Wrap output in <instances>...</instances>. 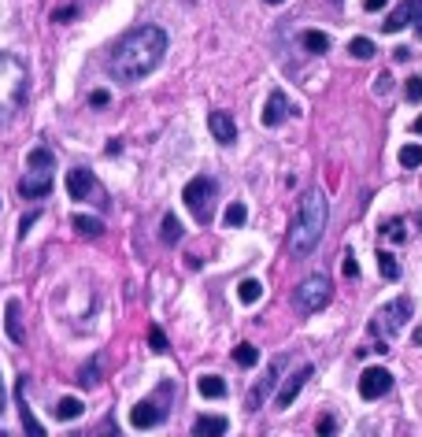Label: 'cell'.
<instances>
[{
    "label": "cell",
    "instance_id": "cell-29",
    "mask_svg": "<svg viewBox=\"0 0 422 437\" xmlns=\"http://www.w3.org/2000/svg\"><path fill=\"white\" fill-rule=\"evenodd\" d=\"M400 163H404V167H422V145H404V149H400Z\"/></svg>",
    "mask_w": 422,
    "mask_h": 437
},
{
    "label": "cell",
    "instance_id": "cell-45",
    "mask_svg": "<svg viewBox=\"0 0 422 437\" xmlns=\"http://www.w3.org/2000/svg\"><path fill=\"white\" fill-rule=\"evenodd\" d=\"M267 4H286V0H267Z\"/></svg>",
    "mask_w": 422,
    "mask_h": 437
},
{
    "label": "cell",
    "instance_id": "cell-18",
    "mask_svg": "<svg viewBox=\"0 0 422 437\" xmlns=\"http://www.w3.org/2000/svg\"><path fill=\"white\" fill-rule=\"evenodd\" d=\"M26 167L30 171H52L56 167V156H52V149L38 145V149H30V156H26Z\"/></svg>",
    "mask_w": 422,
    "mask_h": 437
},
{
    "label": "cell",
    "instance_id": "cell-26",
    "mask_svg": "<svg viewBox=\"0 0 422 437\" xmlns=\"http://www.w3.org/2000/svg\"><path fill=\"white\" fill-rule=\"evenodd\" d=\"M378 271H382L385 282H397V278H400V263L393 260L389 252H378Z\"/></svg>",
    "mask_w": 422,
    "mask_h": 437
},
{
    "label": "cell",
    "instance_id": "cell-13",
    "mask_svg": "<svg viewBox=\"0 0 422 437\" xmlns=\"http://www.w3.org/2000/svg\"><path fill=\"white\" fill-rule=\"evenodd\" d=\"M19 193L23 200H38L45 193H52V171H26L19 178Z\"/></svg>",
    "mask_w": 422,
    "mask_h": 437
},
{
    "label": "cell",
    "instance_id": "cell-43",
    "mask_svg": "<svg viewBox=\"0 0 422 437\" xmlns=\"http://www.w3.org/2000/svg\"><path fill=\"white\" fill-rule=\"evenodd\" d=\"M415 134H422V115H419V119H415Z\"/></svg>",
    "mask_w": 422,
    "mask_h": 437
},
{
    "label": "cell",
    "instance_id": "cell-38",
    "mask_svg": "<svg viewBox=\"0 0 422 437\" xmlns=\"http://www.w3.org/2000/svg\"><path fill=\"white\" fill-rule=\"evenodd\" d=\"M108 100H112V97H108L104 89H97V93H89V104H93V108H104Z\"/></svg>",
    "mask_w": 422,
    "mask_h": 437
},
{
    "label": "cell",
    "instance_id": "cell-21",
    "mask_svg": "<svg viewBox=\"0 0 422 437\" xmlns=\"http://www.w3.org/2000/svg\"><path fill=\"white\" fill-rule=\"evenodd\" d=\"M75 230L82 238H100V234H104V223H100L97 215H75Z\"/></svg>",
    "mask_w": 422,
    "mask_h": 437
},
{
    "label": "cell",
    "instance_id": "cell-6",
    "mask_svg": "<svg viewBox=\"0 0 422 437\" xmlns=\"http://www.w3.org/2000/svg\"><path fill=\"white\" fill-rule=\"evenodd\" d=\"M408 319H411V297H397V300H389L385 308L374 312L371 334H378V338H397Z\"/></svg>",
    "mask_w": 422,
    "mask_h": 437
},
{
    "label": "cell",
    "instance_id": "cell-23",
    "mask_svg": "<svg viewBox=\"0 0 422 437\" xmlns=\"http://www.w3.org/2000/svg\"><path fill=\"white\" fill-rule=\"evenodd\" d=\"M160 238H163V245H178V241H182V223H178V215H163Z\"/></svg>",
    "mask_w": 422,
    "mask_h": 437
},
{
    "label": "cell",
    "instance_id": "cell-39",
    "mask_svg": "<svg viewBox=\"0 0 422 437\" xmlns=\"http://www.w3.org/2000/svg\"><path fill=\"white\" fill-rule=\"evenodd\" d=\"M389 75H378V78H374V93H389Z\"/></svg>",
    "mask_w": 422,
    "mask_h": 437
},
{
    "label": "cell",
    "instance_id": "cell-35",
    "mask_svg": "<svg viewBox=\"0 0 422 437\" xmlns=\"http://www.w3.org/2000/svg\"><path fill=\"white\" fill-rule=\"evenodd\" d=\"M341 271H345V278H356V275H360V263H356L352 252H345V256H341Z\"/></svg>",
    "mask_w": 422,
    "mask_h": 437
},
{
    "label": "cell",
    "instance_id": "cell-44",
    "mask_svg": "<svg viewBox=\"0 0 422 437\" xmlns=\"http://www.w3.org/2000/svg\"><path fill=\"white\" fill-rule=\"evenodd\" d=\"M0 412H4V386H0Z\"/></svg>",
    "mask_w": 422,
    "mask_h": 437
},
{
    "label": "cell",
    "instance_id": "cell-3",
    "mask_svg": "<svg viewBox=\"0 0 422 437\" xmlns=\"http://www.w3.org/2000/svg\"><path fill=\"white\" fill-rule=\"evenodd\" d=\"M26 100V71L12 52H0V126L12 123Z\"/></svg>",
    "mask_w": 422,
    "mask_h": 437
},
{
    "label": "cell",
    "instance_id": "cell-22",
    "mask_svg": "<svg viewBox=\"0 0 422 437\" xmlns=\"http://www.w3.org/2000/svg\"><path fill=\"white\" fill-rule=\"evenodd\" d=\"M82 412H86V408H82L78 397H63L60 404H56V419H63V423H75Z\"/></svg>",
    "mask_w": 422,
    "mask_h": 437
},
{
    "label": "cell",
    "instance_id": "cell-16",
    "mask_svg": "<svg viewBox=\"0 0 422 437\" xmlns=\"http://www.w3.org/2000/svg\"><path fill=\"white\" fill-rule=\"evenodd\" d=\"M226 430H230V423H226L223 415H200L197 423H193V434H197V437H219Z\"/></svg>",
    "mask_w": 422,
    "mask_h": 437
},
{
    "label": "cell",
    "instance_id": "cell-30",
    "mask_svg": "<svg viewBox=\"0 0 422 437\" xmlns=\"http://www.w3.org/2000/svg\"><path fill=\"white\" fill-rule=\"evenodd\" d=\"M348 52H352L356 60H371V56H374V41H367V38H356L352 45H348Z\"/></svg>",
    "mask_w": 422,
    "mask_h": 437
},
{
    "label": "cell",
    "instance_id": "cell-8",
    "mask_svg": "<svg viewBox=\"0 0 422 437\" xmlns=\"http://www.w3.org/2000/svg\"><path fill=\"white\" fill-rule=\"evenodd\" d=\"M163 389H167V386H163ZM163 389L156 397H149V400H137V404L130 408V426H137V430H149V426H160L163 423V415H167V408H160Z\"/></svg>",
    "mask_w": 422,
    "mask_h": 437
},
{
    "label": "cell",
    "instance_id": "cell-34",
    "mask_svg": "<svg viewBox=\"0 0 422 437\" xmlns=\"http://www.w3.org/2000/svg\"><path fill=\"white\" fill-rule=\"evenodd\" d=\"M404 93H408V100H415V104H419V100H422V78H419V75H415V78H408Z\"/></svg>",
    "mask_w": 422,
    "mask_h": 437
},
{
    "label": "cell",
    "instance_id": "cell-25",
    "mask_svg": "<svg viewBox=\"0 0 422 437\" xmlns=\"http://www.w3.org/2000/svg\"><path fill=\"white\" fill-rule=\"evenodd\" d=\"M19 419H23V426H26V434H34V437H41L45 434V426L34 419V412H30V404L23 400V393H19Z\"/></svg>",
    "mask_w": 422,
    "mask_h": 437
},
{
    "label": "cell",
    "instance_id": "cell-37",
    "mask_svg": "<svg viewBox=\"0 0 422 437\" xmlns=\"http://www.w3.org/2000/svg\"><path fill=\"white\" fill-rule=\"evenodd\" d=\"M334 430H337L334 415H323V419H319V434H334Z\"/></svg>",
    "mask_w": 422,
    "mask_h": 437
},
{
    "label": "cell",
    "instance_id": "cell-2",
    "mask_svg": "<svg viewBox=\"0 0 422 437\" xmlns=\"http://www.w3.org/2000/svg\"><path fill=\"white\" fill-rule=\"evenodd\" d=\"M326 215H330L326 197L319 193V189L304 193L297 215H293V226H289V256L293 260H304L315 252V245L323 241V234H326Z\"/></svg>",
    "mask_w": 422,
    "mask_h": 437
},
{
    "label": "cell",
    "instance_id": "cell-10",
    "mask_svg": "<svg viewBox=\"0 0 422 437\" xmlns=\"http://www.w3.org/2000/svg\"><path fill=\"white\" fill-rule=\"evenodd\" d=\"M419 15H422V0H400V4L389 12V19L382 23V30H385V34H397V30H404L408 23H415Z\"/></svg>",
    "mask_w": 422,
    "mask_h": 437
},
{
    "label": "cell",
    "instance_id": "cell-41",
    "mask_svg": "<svg viewBox=\"0 0 422 437\" xmlns=\"http://www.w3.org/2000/svg\"><path fill=\"white\" fill-rule=\"evenodd\" d=\"M415 34H419V41H422V15L415 19Z\"/></svg>",
    "mask_w": 422,
    "mask_h": 437
},
{
    "label": "cell",
    "instance_id": "cell-42",
    "mask_svg": "<svg viewBox=\"0 0 422 437\" xmlns=\"http://www.w3.org/2000/svg\"><path fill=\"white\" fill-rule=\"evenodd\" d=\"M415 345H422V326H419V330H415Z\"/></svg>",
    "mask_w": 422,
    "mask_h": 437
},
{
    "label": "cell",
    "instance_id": "cell-15",
    "mask_svg": "<svg viewBox=\"0 0 422 437\" xmlns=\"http://www.w3.org/2000/svg\"><path fill=\"white\" fill-rule=\"evenodd\" d=\"M208 130H211V138H215L219 145H234L237 141V126H234V119L226 112H211L208 115Z\"/></svg>",
    "mask_w": 422,
    "mask_h": 437
},
{
    "label": "cell",
    "instance_id": "cell-1",
    "mask_svg": "<svg viewBox=\"0 0 422 437\" xmlns=\"http://www.w3.org/2000/svg\"><path fill=\"white\" fill-rule=\"evenodd\" d=\"M163 52H167V34L160 26H137L112 49V60H108L112 78L123 82V86H134V82H141L160 67Z\"/></svg>",
    "mask_w": 422,
    "mask_h": 437
},
{
    "label": "cell",
    "instance_id": "cell-4",
    "mask_svg": "<svg viewBox=\"0 0 422 437\" xmlns=\"http://www.w3.org/2000/svg\"><path fill=\"white\" fill-rule=\"evenodd\" d=\"M215 197H219V182L211 175H197L186 182V189H182V200H186V208L193 212L200 226L211 223V215H215Z\"/></svg>",
    "mask_w": 422,
    "mask_h": 437
},
{
    "label": "cell",
    "instance_id": "cell-33",
    "mask_svg": "<svg viewBox=\"0 0 422 437\" xmlns=\"http://www.w3.org/2000/svg\"><path fill=\"white\" fill-rule=\"evenodd\" d=\"M149 345H152L156 352H167V349H171V345H167V338H163V330H160V326H152V330H149Z\"/></svg>",
    "mask_w": 422,
    "mask_h": 437
},
{
    "label": "cell",
    "instance_id": "cell-24",
    "mask_svg": "<svg viewBox=\"0 0 422 437\" xmlns=\"http://www.w3.org/2000/svg\"><path fill=\"white\" fill-rule=\"evenodd\" d=\"M237 297H241V304H256V300L263 297V282L260 278H245L241 286H237Z\"/></svg>",
    "mask_w": 422,
    "mask_h": 437
},
{
    "label": "cell",
    "instance_id": "cell-14",
    "mask_svg": "<svg viewBox=\"0 0 422 437\" xmlns=\"http://www.w3.org/2000/svg\"><path fill=\"white\" fill-rule=\"evenodd\" d=\"M293 115V104H289V97L282 93V89H271V97H267V104H263V123L267 126H282Z\"/></svg>",
    "mask_w": 422,
    "mask_h": 437
},
{
    "label": "cell",
    "instance_id": "cell-36",
    "mask_svg": "<svg viewBox=\"0 0 422 437\" xmlns=\"http://www.w3.org/2000/svg\"><path fill=\"white\" fill-rule=\"evenodd\" d=\"M38 218H41L38 212H26V215L19 218V234H26V230H30V226H34V223H38Z\"/></svg>",
    "mask_w": 422,
    "mask_h": 437
},
{
    "label": "cell",
    "instance_id": "cell-40",
    "mask_svg": "<svg viewBox=\"0 0 422 437\" xmlns=\"http://www.w3.org/2000/svg\"><path fill=\"white\" fill-rule=\"evenodd\" d=\"M385 4H389V0H363V8H367V12H382Z\"/></svg>",
    "mask_w": 422,
    "mask_h": 437
},
{
    "label": "cell",
    "instance_id": "cell-28",
    "mask_svg": "<svg viewBox=\"0 0 422 437\" xmlns=\"http://www.w3.org/2000/svg\"><path fill=\"white\" fill-rule=\"evenodd\" d=\"M234 360L241 363V367H256L260 352H256V345H249V341H245V345H237V349H234Z\"/></svg>",
    "mask_w": 422,
    "mask_h": 437
},
{
    "label": "cell",
    "instance_id": "cell-27",
    "mask_svg": "<svg viewBox=\"0 0 422 437\" xmlns=\"http://www.w3.org/2000/svg\"><path fill=\"white\" fill-rule=\"evenodd\" d=\"M300 41H304V49H308V52H326V49H330V38H326L323 30H308Z\"/></svg>",
    "mask_w": 422,
    "mask_h": 437
},
{
    "label": "cell",
    "instance_id": "cell-7",
    "mask_svg": "<svg viewBox=\"0 0 422 437\" xmlns=\"http://www.w3.org/2000/svg\"><path fill=\"white\" fill-rule=\"evenodd\" d=\"M286 363H289L286 356H274V360H271L267 375L260 378V386H256L252 393H249V400H245V408H249V412H260V408H263V400L271 397V389H274V386H278V378H282V371H286Z\"/></svg>",
    "mask_w": 422,
    "mask_h": 437
},
{
    "label": "cell",
    "instance_id": "cell-31",
    "mask_svg": "<svg viewBox=\"0 0 422 437\" xmlns=\"http://www.w3.org/2000/svg\"><path fill=\"white\" fill-rule=\"evenodd\" d=\"M245 218H249V208L234 200V204L226 208V226H245Z\"/></svg>",
    "mask_w": 422,
    "mask_h": 437
},
{
    "label": "cell",
    "instance_id": "cell-12",
    "mask_svg": "<svg viewBox=\"0 0 422 437\" xmlns=\"http://www.w3.org/2000/svg\"><path fill=\"white\" fill-rule=\"evenodd\" d=\"M311 375H315V367H311V363H304V367H300L297 375H289L286 382H282V389H278V400H274V404H278V408H289L293 400L300 397V389L308 386V378H311Z\"/></svg>",
    "mask_w": 422,
    "mask_h": 437
},
{
    "label": "cell",
    "instance_id": "cell-19",
    "mask_svg": "<svg viewBox=\"0 0 422 437\" xmlns=\"http://www.w3.org/2000/svg\"><path fill=\"white\" fill-rule=\"evenodd\" d=\"M78 386H86V389H93L100 386V356H89L86 363H82V371H78Z\"/></svg>",
    "mask_w": 422,
    "mask_h": 437
},
{
    "label": "cell",
    "instance_id": "cell-20",
    "mask_svg": "<svg viewBox=\"0 0 422 437\" xmlns=\"http://www.w3.org/2000/svg\"><path fill=\"white\" fill-rule=\"evenodd\" d=\"M8 338L15 345H23V319H19V300H8Z\"/></svg>",
    "mask_w": 422,
    "mask_h": 437
},
{
    "label": "cell",
    "instance_id": "cell-9",
    "mask_svg": "<svg viewBox=\"0 0 422 437\" xmlns=\"http://www.w3.org/2000/svg\"><path fill=\"white\" fill-rule=\"evenodd\" d=\"M393 389V375L385 367H367L363 378H360V397L363 400H378Z\"/></svg>",
    "mask_w": 422,
    "mask_h": 437
},
{
    "label": "cell",
    "instance_id": "cell-11",
    "mask_svg": "<svg viewBox=\"0 0 422 437\" xmlns=\"http://www.w3.org/2000/svg\"><path fill=\"white\" fill-rule=\"evenodd\" d=\"M67 193H71V200H89V197H97V178H93V171H89V167L67 171Z\"/></svg>",
    "mask_w": 422,
    "mask_h": 437
},
{
    "label": "cell",
    "instance_id": "cell-32",
    "mask_svg": "<svg viewBox=\"0 0 422 437\" xmlns=\"http://www.w3.org/2000/svg\"><path fill=\"white\" fill-rule=\"evenodd\" d=\"M382 234L385 238H393V241H404L408 234H404V218H389V223L382 226Z\"/></svg>",
    "mask_w": 422,
    "mask_h": 437
},
{
    "label": "cell",
    "instance_id": "cell-5",
    "mask_svg": "<svg viewBox=\"0 0 422 437\" xmlns=\"http://www.w3.org/2000/svg\"><path fill=\"white\" fill-rule=\"evenodd\" d=\"M330 297H334L330 278L326 275H308L297 289H293V308H297L300 315H315L330 304Z\"/></svg>",
    "mask_w": 422,
    "mask_h": 437
},
{
    "label": "cell",
    "instance_id": "cell-17",
    "mask_svg": "<svg viewBox=\"0 0 422 437\" xmlns=\"http://www.w3.org/2000/svg\"><path fill=\"white\" fill-rule=\"evenodd\" d=\"M197 393L208 397V400H219V397H226V382L219 375H200L197 378Z\"/></svg>",
    "mask_w": 422,
    "mask_h": 437
}]
</instances>
